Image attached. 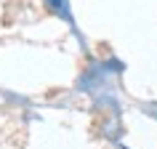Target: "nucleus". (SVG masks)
<instances>
[]
</instances>
